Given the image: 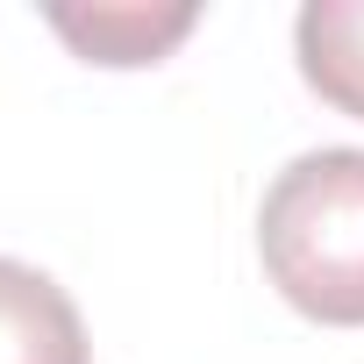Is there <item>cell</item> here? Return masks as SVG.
Instances as JSON below:
<instances>
[{
	"label": "cell",
	"instance_id": "obj_4",
	"mask_svg": "<svg viewBox=\"0 0 364 364\" xmlns=\"http://www.w3.org/2000/svg\"><path fill=\"white\" fill-rule=\"evenodd\" d=\"M200 15L193 8H93V15H72V8H50V29L86 58V65H157L178 36H186Z\"/></svg>",
	"mask_w": 364,
	"mask_h": 364
},
{
	"label": "cell",
	"instance_id": "obj_2",
	"mask_svg": "<svg viewBox=\"0 0 364 364\" xmlns=\"http://www.w3.org/2000/svg\"><path fill=\"white\" fill-rule=\"evenodd\" d=\"M0 364H93L72 293L22 257H0Z\"/></svg>",
	"mask_w": 364,
	"mask_h": 364
},
{
	"label": "cell",
	"instance_id": "obj_1",
	"mask_svg": "<svg viewBox=\"0 0 364 364\" xmlns=\"http://www.w3.org/2000/svg\"><path fill=\"white\" fill-rule=\"evenodd\" d=\"M257 257L286 307L328 328H364V150H307L272 178Z\"/></svg>",
	"mask_w": 364,
	"mask_h": 364
},
{
	"label": "cell",
	"instance_id": "obj_3",
	"mask_svg": "<svg viewBox=\"0 0 364 364\" xmlns=\"http://www.w3.org/2000/svg\"><path fill=\"white\" fill-rule=\"evenodd\" d=\"M300 79L350 122H364V0H307L293 22Z\"/></svg>",
	"mask_w": 364,
	"mask_h": 364
}]
</instances>
